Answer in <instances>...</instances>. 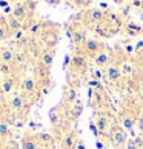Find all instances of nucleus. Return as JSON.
Returning <instances> with one entry per match:
<instances>
[{"label": "nucleus", "mask_w": 143, "mask_h": 149, "mask_svg": "<svg viewBox=\"0 0 143 149\" xmlns=\"http://www.w3.org/2000/svg\"><path fill=\"white\" fill-rule=\"evenodd\" d=\"M20 91L26 95L29 103H34L38 97H40V81L37 77H23L20 80Z\"/></svg>", "instance_id": "f257e3e1"}, {"label": "nucleus", "mask_w": 143, "mask_h": 149, "mask_svg": "<svg viewBox=\"0 0 143 149\" xmlns=\"http://www.w3.org/2000/svg\"><path fill=\"white\" fill-rule=\"evenodd\" d=\"M69 69H71V75H77L83 79L85 74L88 72V57L80 51H77L74 56H71Z\"/></svg>", "instance_id": "f03ea898"}, {"label": "nucleus", "mask_w": 143, "mask_h": 149, "mask_svg": "<svg viewBox=\"0 0 143 149\" xmlns=\"http://www.w3.org/2000/svg\"><path fill=\"white\" fill-rule=\"evenodd\" d=\"M8 106H9V109L13 112L20 114L22 111H25V109L29 106V102H28V98H26V95L23 92H20V91L17 92V91H15L14 94H11V95H9Z\"/></svg>", "instance_id": "7ed1b4c3"}, {"label": "nucleus", "mask_w": 143, "mask_h": 149, "mask_svg": "<svg viewBox=\"0 0 143 149\" xmlns=\"http://www.w3.org/2000/svg\"><path fill=\"white\" fill-rule=\"evenodd\" d=\"M80 48H82L80 51L82 54H85L88 58H94L98 52L105 49V45L100 40H97V38H86V42Z\"/></svg>", "instance_id": "20e7f679"}, {"label": "nucleus", "mask_w": 143, "mask_h": 149, "mask_svg": "<svg viewBox=\"0 0 143 149\" xmlns=\"http://www.w3.org/2000/svg\"><path fill=\"white\" fill-rule=\"evenodd\" d=\"M54 58H56V48H43L38 56V65L43 71L49 72L54 65Z\"/></svg>", "instance_id": "39448f33"}, {"label": "nucleus", "mask_w": 143, "mask_h": 149, "mask_svg": "<svg viewBox=\"0 0 143 149\" xmlns=\"http://www.w3.org/2000/svg\"><path fill=\"white\" fill-rule=\"evenodd\" d=\"M108 140L111 141L112 146H115V148H122L128 143L126 141V132L122 128H119V126H112V128L109 129Z\"/></svg>", "instance_id": "423d86ee"}, {"label": "nucleus", "mask_w": 143, "mask_h": 149, "mask_svg": "<svg viewBox=\"0 0 143 149\" xmlns=\"http://www.w3.org/2000/svg\"><path fill=\"white\" fill-rule=\"evenodd\" d=\"M106 14L108 13H106V11H103L102 8H92V9H89L85 14V20L89 25L97 26V25H100V23H103V22L106 20Z\"/></svg>", "instance_id": "0eeeda50"}, {"label": "nucleus", "mask_w": 143, "mask_h": 149, "mask_svg": "<svg viewBox=\"0 0 143 149\" xmlns=\"http://www.w3.org/2000/svg\"><path fill=\"white\" fill-rule=\"evenodd\" d=\"M105 79L109 81V83H119V81L123 80V74L122 69H120L119 63H111L105 68Z\"/></svg>", "instance_id": "6e6552de"}, {"label": "nucleus", "mask_w": 143, "mask_h": 149, "mask_svg": "<svg viewBox=\"0 0 143 149\" xmlns=\"http://www.w3.org/2000/svg\"><path fill=\"white\" fill-rule=\"evenodd\" d=\"M94 123L97 125V128H98V131H100V134L102 135H108V132H109V129L112 128L111 126V121H109V115L106 114V112H97L96 115H94Z\"/></svg>", "instance_id": "1a4fd4ad"}, {"label": "nucleus", "mask_w": 143, "mask_h": 149, "mask_svg": "<svg viewBox=\"0 0 143 149\" xmlns=\"http://www.w3.org/2000/svg\"><path fill=\"white\" fill-rule=\"evenodd\" d=\"M92 60H94V63H96L97 68H103V69H105L108 65H111L114 62V54L109 51V49H103V51L98 52Z\"/></svg>", "instance_id": "9d476101"}, {"label": "nucleus", "mask_w": 143, "mask_h": 149, "mask_svg": "<svg viewBox=\"0 0 143 149\" xmlns=\"http://www.w3.org/2000/svg\"><path fill=\"white\" fill-rule=\"evenodd\" d=\"M0 83H2V91H3V95H11V94H14V92H15V89H17L19 79H17L15 75L2 77Z\"/></svg>", "instance_id": "9b49d317"}, {"label": "nucleus", "mask_w": 143, "mask_h": 149, "mask_svg": "<svg viewBox=\"0 0 143 149\" xmlns=\"http://www.w3.org/2000/svg\"><path fill=\"white\" fill-rule=\"evenodd\" d=\"M77 141H79V139H77L75 132L68 129L65 134L62 135V139H60V148L62 149H74Z\"/></svg>", "instance_id": "f8f14e48"}, {"label": "nucleus", "mask_w": 143, "mask_h": 149, "mask_svg": "<svg viewBox=\"0 0 143 149\" xmlns=\"http://www.w3.org/2000/svg\"><path fill=\"white\" fill-rule=\"evenodd\" d=\"M89 104L94 109H100L106 104V95L105 92H97L89 89Z\"/></svg>", "instance_id": "ddd939ff"}, {"label": "nucleus", "mask_w": 143, "mask_h": 149, "mask_svg": "<svg viewBox=\"0 0 143 149\" xmlns=\"http://www.w3.org/2000/svg\"><path fill=\"white\" fill-rule=\"evenodd\" d=\"M20 146H22V149H42L36 134H26V135H23V137H22V140H20Z\"/></svg>", "instance_id": "4468645a"}, {"label": "nucleus", "mask_w": 143, "mask_h": 149, "mask_svg": "<svg viewBox=\"0 0 143 149\" xmlns=\"http://www.w3.org/2000/svg\"><path fill=\"white\" fill-rule=\"evenodd\" d=\"M11 14H13L15 19H19L22 23H26V20L31 17V14H29V11H28V8H26L25 3H17L13 8V13Z\"/></svg>", "instance_id": "2eb2a0df"}, {"label": "nucleus", "mask_w": 143, "mask_h": 149, "mask_svg": "<svg viewBox=\"0 0 143 149\" xmlns=\"http://www.w3.org/2000/svg\"><path fill=\"white\" fill-rule=\"evenodd\" d=\"M120 69H122L123 77H128V79H133V77H135V72H139L137 63L131 62V60H125V62L120 65Z\"/></svg>", "instance_id": "dca6fc26"}, {"label": "nucleus", "mask_w": 143, "mask_h": 149, "mask_svg": "<svg viewBox=\"0 0 143 149\" xmlns=\"http://www.w3.org/2000/svg\"><path fill=\"white\" fill-rule=\"evenodd\" d=\"M40 36H42V42L45 45V48H54L59 43V32H51V31L43 29Z\"/></svg>", "instance_id": "f3484780"}, {"label": "nucleus", "mask_w": 143, "mask_h": 149, "mask_svg": "<svg viewBox=\"0 0 143 149\" xmlns=\"http://www.w3.org/2000/svg\"><path fill=\"white\" fill-rule=\"evenodd\" d=\"M123 34L128 36V37H139L143 34V26L137 25V23H133V22H128V23L123 25Z\"/></svg>", "instance_id": "a211bd4d"}, {"label": "nucleus", "mask_w": 143, "mask_h": 149, "mask_svg": "<svg viewBox=\"0 0 143 149\" xmlns=\"http://www.w3.org/2000/svg\"><path fill=\"white\" fill-rule=\"evenodd\" d=\"M25 29H26V32H28V36L37 37L43 32V29H45V23L40 22V20H32L29 25L25 26Z\"/></svg>", "instance_id": "6ab92c4d"}, {"label": "nucleus", "mask_w": 143, "mask_h": 149, "mask_svg": "<svg viewBox=\"0 0 143 149\" xmlns=\"http://www.w3.org/2000/svg\"><path fill=\"white\" fill-rule=\"evenodd\" d=\"M36 137L38 143H40V146H51L54 145V141H56V137H54L52 132L49 131H42V132H36Z\"/></svg>", "instance_id": "aec40b11"}, {"label": "nucleus", "mask_w": 143, "mask_h": 149, "mask_svg": "<svg viewBox=\"0 0 143 149\" xmlns=\"http://www.w3.org/2000/svg\"><path fill=\"white\" fill-rule=\"evenodd\" d=\"M82 112H83V103L80 100L74 102L73 104H68V117L71 120H79Z\"/></svg>", "instance_id": "412c9836"}, {"label": "nucleus", "mask_w": 143, "mask_h": 149, "mask_svg": "<svg viewBox=\"0 0 143 149\" xmlns=\"http://www.w3.org/2000/svg\"><path fill=\"white\" fill-rule=\"evenodd\" d=\"M79 92H77V88L73 86V85H68L66 88H65V91H63V102L66 103V104H73L74 102L79 100Z\"/></svg>", "instance_id": "4be33fe9"}, {"label": "nucleus", "mask_w": 143, "mask_h": 149, "mask_svg": "<svg viewBox=\"0 0 143 149\" xmlns=\"http://www.w3.org/2000/svg\"><path fill=\"white\" fill-rule=\"evenodd\" d=\"M5 23H6V28L9 29L11 34H13V32H15V31H19V29H23V28H25V25L22 23L19 19H15L13 14L8 15V17L5 19Z\"/></svg>", "instance_id": "5701e85b"}, {"label": "nucleus", "mask_w": 143, "mask_h": 149, "mask_svg": "<svg viewBox=\"0 0 143 149\" xmlns=\"http://www.w3.org/2000/svg\"><path fill=\"white\" fill-rule=\"evenodd\" d=\"M120 120H122L125 129H128V131H131L135 126V115L131 111H125L120 114Z\"/></svg>", "instance_id": "b1692460"}, {"label": "nucleus", "mask_w": 143, "mask_h": 149, "mask_svg": "<svg viewBox=\"0 0 143 149\" xmlns=\"http://www.w3.org/2000/svg\"><path fill=\"white\" fill-rule=\"evenodd\" d=\"M0 139L11 141L13 140V132H11V126L5 118H0Z\"/></svg>", "instance_id": "393cba45"}, {"label": "nucleus", "mask_w": 143, "mask_h": 149, "mask_svg": "<svg viewBox=\"0 0 143 149\" xmlns=\"http://www.w3.org/2000/svg\"><path fill=\"white\" fill-rule=\"evenodd\" d=\"M86 32L85 29H80V28H75L73 29V37H71V40H73V43L75 46H82L83 43L86 42Z\"/></svg>", "instance_id": "a878e982"}, {"label": "nucleus", "mask_w": 143, "mask_h": 149, "mask_svg": "<svg viewBox=\"0 0 143 149\" xmlns=\"http://www.w3.org/2000/svg\"><path fill=\"white\" fill-rule=\"evenodd\" d=\"M14 56H15V51L13 48H3L2 52H0V63L13 65L14 63Z\"/></svg>", "instance_id": "bb28decb"}, {"label": "nucleus", "mask_w": 143, "mask_h": 149, "mask_svg": "<svg viewBox=\"0 0 143 149\" xmlns=\"http://www.w3.org/2000/svg\"><path fill=\"white\" fill-rule=\"evenodd\" d=\"M14 71H15V66H14V65H9V63H0V75H2V77L14 75Z\"/></svg>", "instance_id": "cd10ccee"}, {"label": "nucleus", "mask_w": 143, "mask_h": 149, "mask_svg": "<svg viewBox=\"0 0 143 149\" xmlns=\"http://www.w3.org/2000/svg\"><path fill=\"white\" fill-rule=\"evenodd\" d=\"M88 85H89V88L92 91H97V92H106V88L105 85H103V81L102 80H89L88 81Z\"/></svg>", "instance_id": "c85d7f7f"}, {"label": "nucleus", "mask_w": 143, "mask_h": 149, "mask_svg": "<svg viewBox=\"0 0 143 149\" xmlns=\"http://www.w3.org/2000/svg\"><path fill=\"white\" fill-rule=\"evenodd\" d=\"M9 37H11V32H9V29L6 28V23H5V20H0V42L8 40Z\"/></svg>", "instance_id": "c756f323"}, {"label": "nucleus", "mask_w": 143, "mask_h": 149, "mask_svg": "<svg viewBox=\"0 0 143 149\" xmlns=\"http://www.w3.org/2000/svg\"><path fill=\"white\" fill-rule=\"evenodd\" d=\"M91 79L92 80H102L105 79V69L103 68H96V69H92L91 71Z\"/></svg>", "instance_id": "7c9ffc66"}, {"label": "nucleus", "mask_w": 143, "mask_h": 149, "mask_svg": "<svg viewBox=\"0 0 143 149\" xmlns=\"http://www.w3.org/2000/svg\"><path fill=\"white\" fill-rule=\"evenodd\" d=\"M25 60H26V54L23 51H15V56H14V66H19L22 63H25Z\"/></svg>", "instance_id": "2f4dec72"}, {"label": "nucleus", "mask_w": 143, "mask_h": 149, "mask_svg": "<svg viewBox=\"0 0 143 149\" xmlns=\"http://www.w3.org/2000/svg\"><path fill=\"white\" fill-rule=\"evenodd\" d=\"M135 126H137V129H139L142 132V135H143V111L135 115Z\"/></svg>", "instance_id": "473e14b6"}, {"label": "nucleus", "mask_w": 143, "mask_h": 149, "mask_svg": "<svg viewBox=\"0 0 143 149\" xmlns=\"http://www.w3.org/2000/svg\"><path fill=\"white\" fill-rule=\"evenodd\" d=\"M137 95L143 98V77L137 79Z\"/></svg>", "instance_id": "72a5a7b5"}, {"label": "nucleus", "mask_w": 143, "mask_h": 149, "mask_svg": "<svg viewBox=\"0 0 143 149\" xmlns=\"http://www.w3.org/2000/svg\"><path fill=\"white\" fill-rule=\"evenodd\" d=\"M25 31H26L25 28H23V29H19V31H15V32H13V34H11V36H13V37L15 38V40L19 42V40H22V38L25 37Z\"/></svg>", "instance_id": "f704fd0d"}, {"label": "nucleus", "mask_w": 143, "mask_h": 149, "mask_svg": "<svg viewBox=\"0 0 143 149\" xmlns=\"http://www.w3.org/2000/svg\"><path fill=\"white\" fill-rule=\"evenodd\" d=\"M91 0H73V3L75 5V6H79V8H85L89 5Z\"/></svg>", "instance_id": "c9c22d12"}, {"label": "nucleus", "mask_w": 143, "mask_h": 149, "mask_svg": "<svg viewBox=\"0 0 143 149\" xmlns=\"http://www.w3.org/2000/svg\"><path fill=\"white\" fill-rule=\"evenodd\" d=\"M89 128H91V131L92 132H94V135L97 137V139H100V131H98V128H97V125L94 123V121H91V123H89Z\"/></svg>", "instance_id": "e433bc0d"}, {"label": "nucleus", "mask_w": 143, "mask_h": 149, "mask_svg": "<svg viewBox=\"0 0 143 149\" xmlns=\"http://www.w3.org/2000/svg\"><path fill=\"white\" fill-rule=\"evenodd\" d=\"M6 149H22V146H20V143H19V141H14V140H11V141H8Z\"/></svg>", "instance_id": "4c0bfd02"}, {"label": "nucleus", "mask_w": 143, "mask_h": 149, "mask_svg": "<svg viewBox=\"0 0 143 149\" xmlns=\"http://www.w3.org/2000/svg\"><path fill=\"white\" fill-rule=\"evenodd\" d=\"M134 51H135V49H134L133 45H126V46L123 48V51H122V52L125 54V56H131V54H133Z\"/></svg>", "instance_id": "58836bf2"}, {"label": "nucleus", "mask_w": 143, "mask_h": 149, "mask_svg": "<svg viewBox=\"0 0 143 149\" xmlns=\"http://www.w3.org/2000/svg\"><path fill=\"white\" fill-rule=\"evenodd\" d=\"M125 149H140V148L137 146L134 141H128V143H126V146H125Z\"/></svg>", "instance_id": "ea45409f"}, {"label": "nucleus", "mask_w": 143, "mask_h": 149, "mask_svg": "<svg viewBox=\"0 0 143 149\" xmlns=\"http://www.w3.org/2000/svg\"><path fill=\"white\" fill-rule=\"evenodd\" d=\"M45 3L51 5V6H57V5L62 3V0H45Z\"/></svg>", "instance_id": "a19ab883"}, {"label": "nucleus", "mask_w": 143, "mask_h": 149, "mask_svg": "<svg viewBox=\"0 0 143 149\" xmlns=\"http://www.w3.org/2000/svg\"><path fill=\"white\" fill-rule=\"evenodd\" d=\"M69 63H71V56H69V54H66V56H65V62H63V68H66Z\"/></svg>", "instance_id": "79ce46f5"}, {"label": "nucleus", "mask_w": 143, "mask_h": 149, "mask_svg": "<svg viewBox=\"0 0 143 149\" xmlns=\"http://www.w3.org/2000/svg\"><path fill=\"white\" fill-rule=\"evenodd\" d=\"M74 149H86V148H85V143L82 141V140H79V141H77V145H75V148H74Z\"/></svg>", "instance_id": "37998d69"}, {"label": "nucleus", "mask_w": 143, "mask_h": 149, "mask_svg": "<svg viewBox=\"0 0 143 149\" xmlns=\"http://www.w3.org/2000/svg\"><path fill=\"white\" fill-rule=\"evenodd\" d=\"M6 145H8V141H6V140L0 139V149H6Z\"/></svg>", "instance_id": "c03bdc74"}, {"label": "nucleus", "mask_w": 143, "mask_h": 149, "mask_svg": "<svg viewBox=\"0 0 143 149\" xmlns=\"http://www.w3.org/2000/svg\"><path fill=\"white\" fill-rule=\"evenodd\" d=\"M8 5H9V2H8V0H0V6H3V8H8Z\"/></svg>", "instance_id": "a18cd8bd"}, {"label": "nucleus", "mask_w": 143, "mask_h": 149, "mask_svg": "<svg viewBox=\"0 0 143 149\" xmlns=\"http://www.w3.org/2000/svg\"><path fill=\"white\" fill-rule=\"evenodd\" d=\"M114 3H117V5H123L125 3V0H112Z\"/></svg>", "instance_id": "49530a36"}, {"label": "nucleus", "mask_w": 143, "mask_h": 149, "mask_svg": "<svg viewBox=\"0 0 143 149\" xmlns=\"http://www.w3.org/2000/svg\"><path fill=\"white\" fill-rule=\"evenodd\" d=\"M5 95H3V91H2V83H0V100H2Z\"/></svg>", "instance_id": "de8ad7c7"}, {"label": "nucleus", "mask_w": 143, "mask_h": 149, "mask_svg": "<svg viewBox=\"0 0 143 149\" xmlns=\"http://www.w3.org/2000/svg\"><path fill=\"white\" fill-rule=\"evenodd\" d=\"M97 148H98V149H103V145H102V141H100V140L97 141Z\"/></svg>", "instance_id": "09e8293b"}, {"label": "nucleus", "mask_w": 143, "mask_h": 149, "mask_svg": "<svg viewBox=\"0 0 143 149\" xmlns=\"http://www.w3.org/2000/svg\"><path fill=\"white\" fill-rule=\"evenodd\" d=\"M28 0H17V3H26Z\"/></svg>", "instance_id": "8fccbe9b"}, {"label": "nucleus", "mask_w": 143, "mask_h": 149, "mask_svg": "<svg viewBox=\"0 0 143 149\" xmlns=\"http://www.w3.org/2000/svg\"><path fill=\"white\" fill-rule=\"evenodd\" d=\"M140 69L143 71V62H142V65H140Z\"/></svg>", "instance_id": "3c124183"}, {"label": "nucleus", "mask_w": 143, "mask_h": 149, "mask_svg": "<svg viewBox=\"0 0 143 149\" xmlns=\"http://www.w3.org/2000/svg\"><path fill=\"white\" fill-rule=\"evenodd\" d=\"M140 56H143V48H142V51H140Z\"/></svg>", "instance_id": "603ef678"}, {"label": "nucleus", "mask_w": 143, "mask_h": 149, "mask_svg": "<svg viewBox=\"0 0 143 149\" xmlns=\"http://www.w3.org/2000/svg\"><path fill=\"white\" fill-rule=\"evenodd\" d=\"M140 17H142V20H143V13H142V15H140Z\"/></svg>", "instance_id": "864d4df0"}, {"label": "nucleus", "mask_w": 143, "mask_h": 149, "mask_svg": "<svg viewBox=\"0 0 143 149\" xmlns=\"http://www.w3.org/2000/svg\"><path fill=\"white\" fill-rule=\"evenodd\" d=\"M142 149H143V148H142Z\"/></svg>", "instance_id": "5fc2aeb1"}]
</instances>
